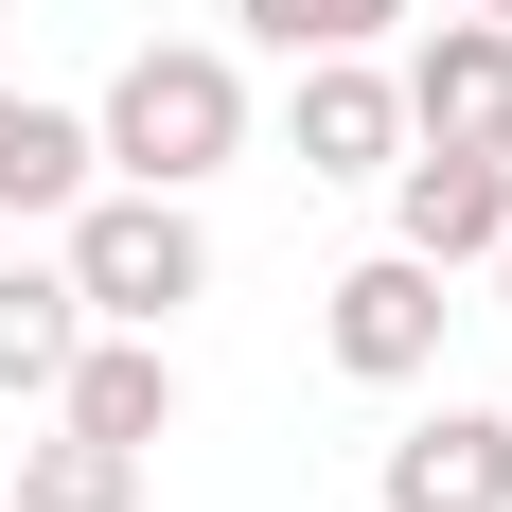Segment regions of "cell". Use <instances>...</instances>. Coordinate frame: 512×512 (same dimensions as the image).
Returning a JSON list of instances; mask_svg holds the SVG:
<instances>
[{
  "label": "cell",
  "instance_id": "obj_11",
  "mask_svg": "<svg viewBox=\"0 0 512 512\" xmlns=\"http://www.w3.org/2000/svg\"><path fill=\"white\" fill-rule=\"evenodd\" d=\"M18 512H142V460L89 442V424H53V442H18Z\"/></svg>",
  "mask_w": 512,
  "mask_h": 512
},
{
  "label": "cell",
  "instance_id": "obj_7",
  "mask_svg": "<svg viewBox=\"0 0 512 512\" xmlns=\"http://www.w3.org/2000/svg\"><path fill=\"white\" fill-rule=\"evenodd\" d=\"M389 512H512V407H424L389 460H371Z\"/></svg>",
  "mask_w": 512,
  "mask_h": 512
},
{
  "label": "cell",
  "instance_id": "obj_13",
  "mask_svg": "<svg viewBox=\"0 0 512 512\" xmlns=\"http://www.w3.org/2000/svg\"><path fill=\"white\" fill-rule=\"evenodd\" d=\"M495 318H512V230H495Z\"/></svg>",
  "mask_w": 512,
  "mask_h": 512
},
{
  "label": "cell",
  "instance_id": "obj_10",
  "mask_svg": "<svg viewBox=\"0 0 512 512\" xmlns=\"http://www.w3.org/2000/svg\"><path fill=\"white\" fill-rule=\"evenodd\" d=\"M89 301H71V265H0V407H53V371H71Z\"/></svg>",
  "mask_w": 512,
  "mask_h": 512
},
{
  "label": "cell",
  "instance_id": "obj_8",
  "mask_svg": "<svg viewBox=\"0 0 512 512\" xmlns=\"http://www.w3.org/2000/svg\"><path fill=\"white\" fill-rule=\"evenodd\" d=\"M283 71H301V106H283L301 124V177H389L407 159V89L371 53H283Z\"/></svg>",
  "mask_w": 512,
  "mask_h": 512
},
{
  "label": "cell",
  "instance_id": "obj_14",
  "mask_svg": "<svg viewBox=\"0 0 512 512\" xmlns=\"http://www.w3.org/2000/svg\"><path fill=\"white\" fill-rule=\"evenodd\" d=\"M477 18H512V0H477Z\"/></svg>",
  "mask_w": 512,
  "mask_h": 512
},
{
  "label": "cell",
  "instance_id": "obj_3",
  "mask_svg": "<svg viewBox=\"0 0 512 512\" xmlns=\"http://www.w3.org/2000/svg\"><path fill=\"white\" fill-rule=\"evenodd\" d=\"M442 265L424 248H371V265H336V283H318V336H336V371H354V389H407V371H442Z\"/></svg>",
  "mask_w": 512,
  "mask_h": 512
},
{
  "label": "cell",
  "instance_id": "obj_2",
  "mask_svg": "<svg viewBox=\"0 0 512 512\" xmlns=\"http://www.w3.org/2000/svg\"><path fill=\"white\" fill-rule=\"evenodd\" d=\"M53 265H71V301L124 318V336H177V318L212 301V230H195V195H142V177H89Z\"/></svg>",
  "mask_w": 512,
  "mask_h": 512
},
{
  "label": "cell",
  "instance_id": "obj_6",
  "mask_svg": "<svg viewBox=\"0 0 512 512\" xmlns=\"http://www.w3.org/2000/svg\"><path fill=\"white\" fill-rule=\"evenodd\" d=\"M53 424H89V442L159 460V442H177V354H159V336H124V318H89V336H71V371H53Z\"/></svg>",
  "mask_w": 512,
  "mask_h": 512
},
{
  "label": "cell",
  "instance_id": "obj_15",
  "mask_svg": "<svg viewBox=\"0 0 512 512\" xmlns=\"http://www.w3.org/2000/svg\"><path fill=\"white\" fill-rule=\"evenodd\" d=\"M0 18H18V0H0Z\"/></svg>",
  "mask_w": 512,
  "mask_h": 512
},
{
  "label": "cell",
  "instance_id": "obj_9",
  "mask_svg": "<svg viewBox=\"0 0 512 512\" xmlns=\"http://www.w3.org/2000/svg\"><path fill=\"white\" fill-rule=\"evenodd\" d=\"M106 159H89V106H36V89H0V230L18 212H71Z\"/></svg>",
  "mask_w": 512,
  "mask_h": 512
},
{
  "label": "cell",
  "instance_id": "obj_1",
  "mask_svg": "<svg viewBox=\"0 0 512 512\" xmlns=\"http://www.w3.org/2000/svg\"><path fill=\"white\" fill-rule=\"evenodd\" d=\"M89 159L142 177V195L230 177V159H248V71H230L212 36H142L124 71H106V106H89Z\"/></svg>",
  "mask_w": 512,
  "mask_h": 512
},
{
  "label": "cell",
  "instance_id": "obj_12",
  "mask_svg": "<svg viewBox=\"0 0 512 512\" xmlns=\"http://www.w3.org/2000/svg\"><path fill=\"white\" fill-rule=\"evenodd\" d=\"M230 18H248L265 53H371L389 18H407V0H230Z\"/></svg>",
  "mask_w": 512,
  "mask_h": 512
},
{
  "label": "cell",
  "instance_id": "obj_5",
  "mask_svg": "<svg viewBox=\"0 0 512 512\" xmlns=\"http://www.w3.org/2000/svg\"><path fill=\"white\" fill-rule=\"evenodd\" d=\"M495 230H512V159H477V142H407L389 159V248H424L460 283V265H495Z\"/></svg>",
  "mask_w": 512,
  "mask_h": 512
},
{
  "label": "cell",
  "instance_id": "obj_4",
  "mask_svg": "<svg viewBox=\"0 0 512 512\" xmlns=\"http://www.w3.org/2000/svg\"><path fill=\"white\" fill-rule=\"evenodd\" d=\"M407 89V142H477V159H512V18H424V53L389 71Z\"/></svg>",
  "mask_w": 512,
  "mask_h": 512
}]
</instances>
